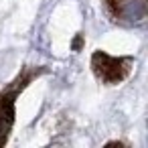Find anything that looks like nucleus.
Returning <instances> with one entry per match:
<instances>
[{"label":"nucleus","instance_id":"obj_3","mask_svg":"<svg viewBox=\"0 0 148 148\" xmlns=\"http://www.w3.org/2000/svg\"><path fill=\"white\" fill-rule=\"evenodd\" d=\"M108 8L118 23L134 25L148 16V0H108Z\"/></svg>","mask_w":148,"mask_h":148},{"label":"nucleus","instance_id":"obj_4","mask_svg":"<svg viewBox=\"0 0 148 148\" xmlns=\"http://www.w3.org/2000/svg\"><path fill=\"white\" fill-rule=\"evenodd\" d=\"M81 43H83V39H81V35H77V37H75V41H73V49L77 51V49L81 47Z\"/></svg>","mask_w":148,"mask_h":148},{"label":"nucleus","instance_id":"obj_2","mask_svg":"<svg viewBox=\"0 0 148 148\" xmlns=\"http://www.w3.org/2000/svg\"><path fill=\"white\" fill-rule=\"evenodd\" d=\"M132 61V57H112L103 51H95L91 55V69L99 81H103L106 85H114L128 77Z\"/></svg>","mask_w":148,"mask_h":148},{"label":"nucleus","instance_id":"obj_1","mask_svg":"<svg viewBox=\"0 0 148 148\" xmlns=\"http://www.w3.org/2000/svg\"><path fill=\"white\" fill-rule=\"evenodd\" d=\"M45 71H47V67H25L16 75V79H12L2 91H0V146H4L8 136H10V130H12V124H14V103H16V97L21 95V91L33 79L43 75Z\"/></svg>","mask_w":148,"mask_h":148}]
</instances>
